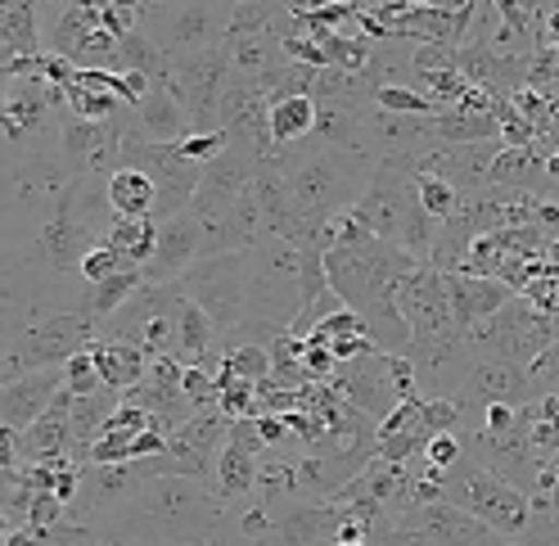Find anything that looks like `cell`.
<instances>
[{
  "label": "cell",
  "instance_id": "1",
  "mask_svg": "<svg viewBox=\"0 0 559 546\" xmlns=\"http://www.w3.org/2000/svg\"><path fill=\"white\" fill-rule=\"evenodd\" d=\"M226 506L213 484L190 474H158L140 484L114 515L99 520V537L118 546H213Z\"/></svg>",
  "mask_w": 559,
  "mask_h": 546
},
{
  "label": "cell",
  "instance_id": "2",
  "mask_svg": "<svg viewBox=\"0 0 559 546\" xmlns=\"http://www.w3.org/2000/svg\"><path fill=\"white\" fill-rule=\"evenodd\" d=\"M415 173H419V154H389V158H379L370 181H366V190H361V199L347 209V217L361 222L370 235H379V240H393L415 262H429L438 222L419 209Z\"/></svg>",
  "mask_w": 559,
  "mask_h": 546
},
{
  "label": "cell",
  "instance_id": "3",
  "mask_svg": "<svg viewBox=\"0 0 559 546\" xmlns=\"http://www.w3.org/2000/svg\"><path fill=\"white\" fill-rule=\"evenodd\" d=\"M280 173H285V190L294 199L298 222L317 235L325 222L343 217L361 199L374 173V158L366 150H317L298 163H280Z\"/></svg>",
  "mask_w": 559,
  "mask_h": 546
},
{
  "label": "cell",
  "instance_id": "4",
  "mask_svg": "<svg viewBox=\"0 0 559 546\" xmlns=\"http://www.w3.org/2000/svg\"><path fill=\"white\" fill-rule=\"evenodd\" d=\"M438 492H442V501L461 506V510H469L474 520H483L497 537H523V529H528V515H533L528 492L510 488L506 479H497L492 470H483L465 452H461L456 465H447L438 474Z\"/></svg>",
  "mask_w": 559,
  "mask_h": 546
},
{
  "label": "cell",
  "instance_id": "5",
  "mask_svg": "<svg viewBox=\"0 0 559 546\" xmlns=\"http://www.w3.org/2000/svg\"><path fill=\"white\" fill-rule=\"evenodd\" d=\"M135 23L167 59H181V55L226 41L230 0H163V5H140Z\"/></svg>",
  "mask_w": 559,
  "mask_h": 546
},
{
  "label": "cell",
  "instance_id": "6",
  "mask_svg": "<svg viewBox=\"0 0 559 546\" xmlns=\"http://www.w3.org/2000/svg\"><path fill=\"white\" fill-rule=\"evenodd\" d=\"M177 289L199 307L207 321H213L217 334L239 330L243 307H249V249L213 253V258L190 262L177 276Z\"/></svg>",
  "mask_w": 559,
  "mask_h": 546
},
{
  "label": "cell",
  "instance_id": "7",
  "mask_svg": "<svg viewBox=\"0 0 559 546\" xmlns=\"http://www.w3.org/2000/svg\"><path fill=\"white\" fill-rule=\"evenodd\" d=\"M550 334H555V317L537 312L528 298L514 294L483 325H474L465 334V344H469L474 357H506L514 366H528L550 344Z\"/></svg>",
  "mask_w": 559,
  "mask_h": 546
},
{
  "label": "cell",
  "instance_id": "8",
  "mask_svg": "<svg viewBox=\"0 0 559 546\" xmlns=\"http://www.w3.org/2000/svg\"><path fill=\"white\" fill-rule=\"evenodd\" d=\"M230 73L226 46H207L181 59H167V91L177 95V105L190 118V131H217V99Z\"/></svg>",
  "mask_w": 559,
  "mask_h": 546
},
{
  "label": "cell",
  "instance_id": "9",
  "mask_svg": "<svg viewBox=\"0 0 559 546\" xmlns=\"http://www.w3.org/2000/svg\"><path fill=\"white\" fill-rule=\"evenodd\" d=\"M262 163H266V158H258L249 145L226 141V150H222L217 158H207V163L199 167V186H194V194H190V209H186V213H194L199 222L222 217L230 203L253 186V177H258Z\"/></svg>",
  "mask_w": 559,
  "mask_h": 546
},
{
  "label": "cell",
  "instance_id": "10",
  "mask_svg": "<svg viewBox=\"0 0 559 546\" xmlns=\"http://www.w3.org/2000/svg\"><path fill=\"white\" fill-rule=\"evenodd\" d=\"M95 339V321L86 312H55L37 321L23 334V348L10 357V370H41V366H63L73 353H82Z\"/></svg>",
  "mask_w": 559,
  "mask_h": 546
},
{
  "label": "cell",
  "instance_id": "11",
  "mask_svg": "<svg viewBox=\"0 0 559 546\" xmlns=\"http://www.w3.org/2000/svg\"><path fill=\"white\" fill-rule=\"evenodd\" d=\"M393 302H397V312L411 325V339H433V334L456 330V325H451L447 281H442V271L429 266V262L406 271V276L397 281V289H393Z\"/></svg>",
  "mask_w": 559,
  "mask_h": 546
},
{
  "label": "cell",
  "instance_id": "12",
  "mask_svg": "<svg viewBox=\"0 0 559 546\" xmlns=\"http://www.w3.org/2000/svg\"><path fill=\"white\" fill-rule=\"evenodd\" d=\"M122 402L140 406V412H150L163 434H171L181 420L194 416V406L181 393V361L177 357H150L145 375H140V380L122 393Z\"/></svg>",
  "mask_w": 559,
  "mask_h": 546
},
{
  "label": "cell",
  "instance_id": "13",
  "mask_svg": "<svg viewBox=\"0 0 559 546\" xmlns=\"http://www.w3.org/2000/svg\"><path fill=\"white\" fill-rule=\"evenodd\" d=\"M330 384L338 389L343 402H353L357 412H366L370 420H383L402 402L397 389H393V380H389V366H383V353L379 348H370V353H361L353 361L334 366Z\"/></svg>",
  "mask_w": 559,
  "mask_h": 546
},
{
  "label": "cell",
  "instance_id": "14",
  "mask_svg": "<svg viewBox=\"0 0 559 546\" xmlns=\"http://www.w3.org/2000/svg\"><path fill=\"white\" fill-rule=\"evenodd\" d=\"M203 258V226L194 213H171L154 226V253L150 262L140 266V276H145V285H167L177 281L181 271L190 262Z\"/></svg>",
  "mask_w": 559,
  "mask_h": 546
},
{
  "label": "cell",
  "instance_id": "15",
  "mask_svg": "<svg viewBox=\"0 0 559 546\" xmlns=\"http://www.w3.org/2000/svg\"><path fill=\"white\" fill-rule=\"evenodd\" d=\"M99 245V235L73 213V203H68V194L59 190L55 199V213L46 217L41 235H37V258L50 266V271H78L82 253Z\"/></svg>",
  "mask_w": 559,
  "mask_h": 546
},
{
  "label": "cell",
  "instance_id": "16",
  "mask_svg": "<svg viewBox=\"0 0 559 546\" xmlns=\"http://www.w3.org/2000/svg\"><path fill=\"white\" fill-rule=\"evenodd\" d=\"M59 389H63L59 366L23 370V375H10V380H0V425L14 429V434L27 429V425L55 402Z\"/></svg>",
  "mask_w": 559,
  "mask_h": 546
},
{
  "label": "cell",
  "instance_id": "17",
  "mask_svg": "<svg viewBox=\"0 0 559 546\" xmlns=\"http://www.w3.org/2000/svg\"><path fill=\"white\" fill-rule=\"evenodd\" d=\"M447 281V302H451V325L456 334H469L474 325H483L497 312L501 302L514 298L510 285H501L497 276H465V271H442Z\"/></svg>",
  "mask_w": 559,
  "mask_h": 546
},
{
  "label": "cell",
  "instance_id": "18",
  "mask_svg": "<svg viewBox=\"0 0 559 546\" xmlns=\"http://www.w3.org/2000/svg\"><path fill=\"white\" fill-rule=\"evenodd\" d=\"M501 150V141H478V145H442L419 154V173H433L447 186H456L461 194L483 190L487 186V167H492V154Z\"/></svg>",
  "mask_w": 559,
  "mask_h": 546
},
{
  "label": "cell",
  "instance_id": "19",
  "mask_svg": "<svg viewBox=\"0 0 559 546\" xmlns=\"http://www.w3.org/2000/svg\"><path fill=\"white\" fill-rule=\"evenodd\" d=\"M131 118L145 141H186L190 135V118L177 105V95L167 91V82H150V91L131 105Z\"/></svg>",
  "mask_w": 559,
  "mask_h": 546
},
{
  "label": "cell",
  "instance_id": "20",
  "mask_svg": "<svg viewBox=\"0 0 559 546\" xmlns=\"http://www.w3.org/2000/svg\"><path fill=\"white\" fill-rule=\"evenodd\" d=\"M542 150L533 145V150H497L492 154V167H487V186H501V190H519V194H546V199H555L559 190L546 181V173H542Z\"/></svg>",
  "mask_w": 559,
  "mask_h": 546
},
{
  "label": "cell",
  "instance_id": "21",
  "mask_svg": "<svg viewBox=\"0 0 559 546\" xmlns=\"http://www.w3.org/2000/svg\"><path fill=\"white\" fill-rule=\"evenodd\" d=\"M86 353H91V361H95V370H99V384L104 389H114L118 397L145 375V366H150V357L140 353L135 344H122V339H91L86 344Z\"/></svg>",
  "mask_w": 559,
  "mask_h": 546
},
{
  "label": "cell",
  "instance_id": "22",
  "mask_svg": "<svg viewBox=\"0 0 559 546\" xmlns=\"http://www.w3.org/2000/svg\"><path fill=\"white\" fill-rule=\"evenodd\" d=\"M253 484H258V456L235 448V442H222V452L213 461V492L222 497V506L253 497Z\"/></svg>",
  "mask_w": 559,
  "mask_h": 546
},
{
  "label": "cell",
  "instance_id": "23",
  "mask_svg": "<svg viewBox=\"0 0 559 546\" xmlns=\"http://www.w3.org/2000/svg\"><path fill=\"white\" fill-rule=\"evenodd\" d=\"M357 317H361V334L370 339L379 353H406V348H411V325H406V317L397 312L393 298L366 302Z\"/></svg>",
  "mask_w": 559,
  "mask_h": 546
},
{
  "label": "cell",
  "instance_id": "24",
  "mask_svg": "<svg viewBox=\"0 0 559 546\" xmlns=\"http://www.w3.org/2000/svg\"><path fill=\"white\" fill-rule=\"evenodd\" d=\"M213 348H217L213 321H207L190 298H181L177 302V348H171V357H177L181 366H203V357Z\"/></svg>",
  "mask_w": 559,
  "mask_h": 546
},
{
  "label": "cell",
  "instance_id": "25",
  "mask_svg": "<svg viewBox=\"0 0 559 546\" xmlns=\"http://www.w3.org/2000/svg\"><path fill=\"white\" fill-rule=\"evenodd\" d=\"M104 194H109V213L114 217H150L154 213V181L135 167H118L104 181Z\"/></svg>",
  "mask_w": 559,
  "mask_h": 546
},
{
  "label": "cell",
  "instance_id": "26",
  "mask_svg": "<svg viewBox=\"0 0 559 546\" xmlns=\"http://www.w3.org/2000/svg\"><path fill=\"white\" fill-rule=\"evenodd\" d=\"M311 122H317V105H311V95H285V99H275V105L266 109V127H271L275 150L307 141Z\"/></svg>",
  "mask_w": 559,
  "mask_h": 546
},
{
  "label": "cell",
  "instance_id": "27",
  "mask_svg": "<svg viewBox=\"0 0 559 546\" xmlns=\"http://www.w3.org/2000/svg\"><path fill=\"white\" fill-rule=\"evenodd\" d=\"M109 68H114V73H127V68H131V73H145L150 82H163L167 78V55L140 27H131V32H122V37H118Z\"/></svg>",
  "mask_w": 559,
  "mask_h": 546
},
{
  "label": "cell",
  "instance_id": "28",
  "mask_svg": "<svg viewBox=\"0 0 559 546\" xmlns=\"http://www.w3.org/2000/svg\"><path fill=\"white\" fill-rule=\"evenodd\" d=\"M154 226H158L154 217H114L99 245H109L131 266H145L154 253Z\"/></svg>",
  "mask_w": 559,
  "mask_h": 546
},
{
  "label": "cell",
  "instance_id": "29",
  "mask_svg": "<svg viewBox=\"0 0 559 546\" xmlns=\"http://www.w3.org/2000/svg\"><path fill=\"white\" fill-rule=\"evenodd\" d=\"M222 46L230 55V73H239V78H262L266 68L285 59V50H280L271 32H258V37H226Z\"/></svg>",
  "mask_w": 559,
  "mask_h": 546
},
{
  "label": "cell",
  "instance_id": "30",
  "mask_svg": "<svg viewBox=\"0 0 559 546\" xmlns=\"http://www.w3.org/2000/svg\"><path fill=\"white\" fill-rule=\"evenodd\" d=\"M0 46L10 55L27 59V55H41V37H37V5L32 0H10L0 10Z\"/></svg>",
  "mask_w": 559,
  "mask_h": 546
},
{
  "label": "cell",
  "instance_id": "31",
  "mask_svg": "<svg viewBox=\"0 0 559 546\" xmlns=\"http://www.w3.org/2000/svg\"><path fill=\"white\" fill-rule=\"evenodd\" d=\"M140 285H145V276H140V266H122V271H114V276L95 281V285H91V298H86V317H91V321L114 317L118 307H122Z\"/></svg>",
  "mask_w": 559,
  "mask_h": 546
},
{
  "label": "cell",
  "instance_id": "32",
  "mask_svg": "<svg viewBox=\"0 0 559 546\" xmlns=\"http://www.w3.org/2000/svg\"><path fill=\"white\" fill-rule=\"evenodd\" d=\"M285 14H289V0H235L226 37H258V32H275V23Z\"/></svg>",
  "mask_w": 559,
  "mask_h": 546
},
{
  "label": "cell",
  "instance_id": "33",
  "mask_svg": "<svg viewBox=\"0 0 559 546\" xmlns=\"http://www.w3.org/2000/svg\"><path fill=\"white\" fill-rule=\"evenodd\" d=\"M95 141H99V122H86V118H63V131H59V150H63V173L68 177H82L86 163L95 154Z\"/></svg>",
  "mask_w": 559,
  "mask_h": 546
},
{
  "label": "cell",
  "instance_id": "34",
  "mask_svg": "<svg viewBox=\"0 0 559 546\" xmlns=\"http://www.w3.org/2000/svg\"><path fill=\"white\" fill-rule=\"evenodd\" d=\"M374 109H383V114H406V118H433V114H442V105H438L433 95L415 91V86H402V82H383V86L374 91Z\"/></svg>",
  "mask_w": 559,
  "mask_h": 546
},
{
  "label": "cell",
  "instance_id": "35",
  "mask_svg": "<svg viewBox=\"0 0 559 546\" xmlns=\"http://www.w3.org/2000/svg\"><path fill=\"white\" fill-rule=\"evenodd\" d=\"M415 194H419V209H425L433 222L451 217V213H456V203H461V190L447 186V181L433 177V173H415Z\"/></svg>",
  "mask_w": 559,
  "mask_h": 546
},
{
  "label": "cell",
  "instance_id": "36",
  "mask_svg": "<svg viewBox=\"0 0 559 546\" xmlns=\"http://www.w3.org/2000/svg\"><path fill=\"white\" fill-rule=\"evenodd\" d=\"M528 384H533V393H555L559 397V321H555L550 344L528 361Z\"/></svg>",
  "mask_w": 559,
  "mask_h": 546
},
{
  "label": "cell",
  "instance_id": "37",
  "mask_svg": "<svg viewBox=\"0 0 559 546\" xmlns=\"http://www.w3.org/2000/svg\"><path fill=\"white\" fill-rule=\"evenodd\" d=\"M59 375H63V393H73V397H86V393L104 389V384H99V370H95V361H91L86 348L68 357V361L59 366Z\"/></svg>",
  "mask_w": 559,
  "mask_h": 546
},
{
  "label": "cell",
  "instance_id": "38",
  "mask_svg": "<svg viewBox=\"0 0 559 546\" xmlns=\"http://www.w3.org/2000/svg\"><path fill=\"white\" fill-rule=\"evenodd\" d=\"M419 425H425V434H461L456 397H425L419 402Z\"/></svg>",
  "mask_w": 559,
  "mask_h": 546
},
{
  "label": "cell",
  "instance_id": "39",
  "mask_svg": "<svg viewBox=\"0 0 559 546\" xmlns=\"http://www.w3.org/2000/svg\"><path fill=\"white\" fill-rule=\"evenodd\" d=\"M181 393H186V402L194 406V412H203V406H217V380H213V370L181 366Z\"/></svg>",
  "mask_w": 559,
  "mask_h": 546
},
{
  "label": "cell",
  "instance_id": "40",
  "mask_svg": "<svg viewBox=\"0 0 559 546\" xmlns=\"http://www.w3.org/2000/svg\"><path fill=\"white\" fill-rule=\"evenodd\" d=\"M122 266H131V262H122L109 245H95V249H86L82 253V262H78V276L86 281V285H95V281H104V276H114V271H122Z\"/></svg>",
  "mask_w": 559,
  "mask_h": 546
},
{
  "label": "cell",
  "instance_id": "41",
  "mask_svg": "<svg viewBox=\"0 0 559 546\" xmlns=\"http://www.w3.org/2000/svg\"><path fill=\"white\" fill-rule=\"evenodd\" d=\"M63 520V501L55 497V492H32V506H27V515H23V529H32V533H46V529H55Z\"/></svg>",
  "mask_w": 559,
  "mask_h": 546
},
{
  "label": "cell",
  "instance_id": "42",
  "mask_svg": "<svg viewBox=\"0 0 559 546\" xmlns=\"http://www.w3.org/2000/svg\"><path fill=\"white\" fill-rule=\"evenodd\" d=\"M177 145H181V154H186L190 163L203 167L207 158H217V154L226 150V131H222V127H217V131H190L186 141H177Z\"/></svg>",
  "mask_w": 559,
  "mask_h": 546
},
{
  "label": "cell",
  "instance_id": "43",
  "mask_svg": "<svg viewBox=\"0 0 559 546\" xmlns=\"http://www.w3.org/2000/svg\"><path fill=\"white\" fill-rule=\"evenodd\" d=\"M425 465L429 470H447V465H456L461 461V438L456 434H429V442H425Z\"/></svg>",
  "mask_w": 559,
  "mask_h": 546
},
{
  "label": "cell",
  "instance_id": "44",
  "mask_svg": "<svg viewBox=\"0 0 559 546\" xmlns=\"http://www.w3.org/2000/svg\"><path fill=\"white\" fill-rule=\"evenodd\" d=\"M302 370L307 380H330L334 375V357L325 344H311V339H302Z\"/></svg>",
  "mask_w": 559,
  "mask_h": 546
},
{
  "label": "cell",
  "instance_id": "45",
  "mask_svg": "<svg viewBox=\"0 0 559 546\" xmlns=\"http://www.w3.org/2000/svg\"><path fill=\"white\" fill-rule=\"evenodd\" d=\"M533 226L546 235V240H555L559 235V203L555 199H546V194L533 199Z\"/></svg>",
  "mask_w": 559,
  "mask_h": 546
},
{
  "label": "cell",
  "instance_id": "46",
  "mask_svg": "<svg viewBox=\"0 0 559 546\" xmlns=\"http://www.w3.org/2000/svg\"><path fill=\"white\" fill-rule=\"evenodd\" d=\"M0 470H19V434L0 425Z\"/></svg>",
  "mask_w": 559,
  "mask_h": 546
},
{
  "label": "cell",
  "instance_id": "47",
  "mask_svg": "<svg viewBox=\"0 0 559 546\" xmlns=\"http://www.w3.org/2000/svg\"><path fill=\"white\" fill-rule=\"evenodd\" d=\"M325 5H347V0H289V14H311ZM353 5H361V0H353Z\"/></svg>",
  "mask_w": 559,
  "mask_h": 546
},
{
  "label": "cell",
  "instance_id": "48",
  "mask_svg": "<svg viewBox=\"0 0 559 546\" xmlns=\"http://www.w3.org/2000/svg\"><path fill=\"white\" fill-rule=\"evenodd\" d=\"M542 173H546V181L559 190V154H546V158H542Z\"/></svg>",
  "mask_w": 559,
  "mask_h": 546
},
{
  "label": "cell",
  "instance_id": "49",
  "mask_svg": "<svg viewBox=\"0 0 559 546\" xmlns=\"http://www.w3.org/2000/svg\"><path fill=\"white\" fill-rule=\"evenodd\" d=\"M546 127H559V91L546 95ZM546 127H542V131H546Z\"/></svg>",
  "mask_w": 559,
  "mask_h": 546
},
{
  "label": "cell",
  "instance_id": "50",
  "mask_svg": "<svg viewBox=\"0 0 559 546\" xmlns=\"http://www.w3.org/2000/svg\"><path fill=\"white\" fill-rule=\"evenodd\" d=\"M542 262H546V266H555V271H559V235H555V240H550V245H546V253H542Z\"/></svg>",
  "mask_w": 559,
  "mask_h": 546
},
{
  "label": "cell",
  "instance_id": "51",
  "mask_svg": "<svg viewBox=\"0 0 559 546\" xmlns=\"http://www.w3.org/2000/svg\"><path fill=\"white\" fill-rule=\"evenodd\" d=\"M483 546H528L523 537H497V542H483Z\"/></svg>",
  "mask_w": 559,
  "mask_h": 546
},
{
  "label": "cell",
  "instance_id": "52",
  "mask_svg": "<svg viewBox=\"0 0 559 546\" xmlns=\"http://www.w3.org/2000/svg\"><path fill=\"white\" fill-rule=\"evenodd\" d=\"M0 380H10V361H5V348H0Z\"/></svg>",
  "mask_w": 559,
  "mask_h": 546
},
{
  "label": "cell",
  "instance_id": "53",
  "mask_svg": "<svg viewBox=\"0 0 559 546\" xmlns=\"http://www.w3.org/2000/svg\"><path fill=\"white\" fill-rule=\"evenodd\" d=\"M397 5H433V0H397Z\"/></svg>",
  "mask_w": 559,
  "mask_h": 546
},
{
  "label": "cell",
  "instance_id": "54",
  "mask_svg": "<svg viewBox=\"0 0 559 546\" xmlns=\"http://www.w3.org/2000/svg\"><path fill=\"white\" fill-rule=\"evenodd\" d=\"M330 546H366V542H330Z\"/></svg>",
  "mask_w": 559,
  "mask_h": 546
},
{
  "label": "cell",
  "instance_id": "55",
  "mask_svg": "<svg viewBox=\"0 0 559 546\" xmlns=\"http://www.w3.org/2000/svg\"><path fill=\"white\" fill-rule=\"evenodd\" d=\"M542 5H546V10H559V0H542Z\"/></svg>",
  "mask_w": 559,
  "mask_h": 546
},
{
  "label": "cell",
  "instance_id": "56",
  "mask_svg": "<svg viewBox=\"0 0 559 546\" xmlns=\"http://www.w3.org/2000/svg\"><path fill=\"white\" fill-rule=\"evenodd\" d=\"M230 5H235V0H230Z\"/></svg>",
  "mask_w": 559,
  "mask_h": 546
}]
</instances>
